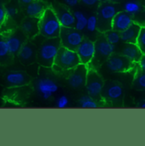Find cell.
<instances>
[{"label":"cell","mask_w":145,"mask_h":146,"mask_svg":"<svg viewBox=\"0 0 145 146\" xmlns=\"http://www.w3.org/2000/svg\"><path fill=\"white\" fill-rule=\"evenodd\" d=\"M61 47L60 37L47 38L37 48V61L45 67H51L54 64L55 58Z\"/></svg>","instance_id":"obj_1"},{"label":"cell","mask_w":145,"mask_h":146,"mask_svg":"<svg viewBox=\"0 0 145 146\" xmlns=\"http://www.w3.org/2000/svg\"><path fill=\"white\" fill-rule=\"evenodd\" d=\"M39 33L46 38L60 37L62 26L55 11L47 8L43 15L39 18Z\"/></svg>","instance_id":"obj_2"},{"label":"cell","mask_w":145,"mask_h":146,"mask_svg":"<svg viewBox=\"0 0 145 146\" xmlns=\"http://www.w3.org/2000/svg\"><path fill=\"white\" fill-rule=\"evenodd\" d=\"M118 12L117 6L115 3L106 1L103 3L98 10V29L103 33L112 29V20Z\"/></svg>","instance_id":"obj_3"},{"label":"cell","mask_w":145,"mask_h":146,"mask_svg":"<svg viewBox=\"0 0 145 146\" xmlns=\"http://www.w3.org/2000/svg\"><path fill=\"white\" fill-rule=\"evenodd\" d=\"M79 64L81 61L76 51L61 46L54 65L62 70H73Z\"/></svg>","instance_id":"obj_4"},{"label":"cell","mask_w":145,"mask_h":146,"mask_svg":"<svg viewBox=\"0 0 145 146\" xmlns=\"http://www.w3.org/2000/svg\"><path fill=\"white\" fill-rule=\"evenodd\" d=\"M60 39L61 46L72 50H75L84 38L82 34L75 27H62L60 34Z\"/></svg>","instance_id":"obj_5"},{"label":"cell","mask_w":145,"mask_h":146,"mask_svg":"<svg viewBox=\"0 0 145 146\" xmlns=\"http://www.w3.org/2000/svg\"><path fill=\"white\" fill-rule=\"evenodd\" d=\"M37 94L45 100H49L59 90L58 83L48 76H40L35 82Z\"/></svg>","instance_id":"obj_6"},{"label":"cell","mask_w":145,"mask_h":146,"mask_svg":"<svg viewBox=\"0 0 145 146\" xmlns=\"http://www.w3.org/2000/svg\"><path fill=\"white\" fill-rule=\"evenodd\" d=\"M104 85V82L98 73L94 71L88 72L86 82V89L89 96L96 100H101Z\"/></svg>","instance_id":"obj_7"},{"label":"cell","mask_w":145,"mask_h":146,"mask_svg":"<svg viewBox=\"0 0 145 146\" xmlns=\"http://www.w3.org/2000/svg\"><path fill=\"white\" fill-rule=\"evenodd\" d=\"M133 62L122 54H112L106 62V67L111 72H125L130 71Z\"/></svg>","instance_id":"obj_8"},{"label":"cell","mask_w":145,"mask_h":146,"mask_svg":"<svg viewBox=\"0 0 145 146\" xmlns=\"http://www.w3.org/2000/svg\"><path fill=\"white\" fill-rule=\"evenodd\" d=\"M87 73L88 70L87 65L81 63L79 64L73 69L72 72L69 75L67 78L69 85L73 88H81L86 86Z\"/></svg>","instance_id":"obj_9"},{"label":"cell","mask_w":145,"mask_h":146,"mask_svg":"<svg viewBox=\"0 0 145 146\" xmlns=\"http://www.w3.org/2000/svg\"><path fill=\"white\" fill-rule=\"evenodd\" d=\"M75 51L80 58L81 63L87 65L92 61L96 54L95 43L88 39H83Z\"/></svg>","instance_id":"obj_10"},{"label":"cell","mask_w":145,"mask_h":146,"mask_svg":"<svg viewBox=\"0 0 145 146\" xmlns=\"http://www.w3.org/2000/svg\"><path fill=\"white\" fill-rule=\"evenodd\" d=\"M18 58L24 66H29L34 63L37 58V49L34 43L26 41L18 53Z\"/></svg>","instance_id":"obj_11"},{"label":"cell","mask_w":145,"mask_h":146,"mask_svg":"<svg viewBox=\"0 0 145 146\" xmlns=\"http://www.w3.org/2000/svg\"><path fill=\"white\" fill-rule=\"evenodd\" d=\"M124 94V90L121 84L115 82H108L104 85L102 96L112 103L119 102Z\"/></svg>","instance_id":"obj_12"},{"label":"cell","mask_w":145,"mask_h":146,"mask_svg":"<svg viewBox=\"0 0 145 146\" xmlns=\"http://www.w3.org/2000/svg\"><path fill=\"white\" fill-rule=\"evenodd\" d=\"M133 22L134 21L132 15H130L124 10L119 11L112 20L111 27L113 30L121 33L128 28Z\"/></svg>","instance_id":"obj_13"},{"label":"cell","mask_w":145,"mask_h":146,"mask_svg":"<svg viewBox=\"0 0 145 146\" xmlns=\"http://www.w3.org/2000/svg\"><path fill=\"white\" fill-rule=\"evenodd\" d=\"M26 36L23 33L22 31L21 32L19 31V32L12 33L5 39L9 51L11 55L14 56L15 54H18L20 49L21 48V47L26 41Z\"/></svg>","instance_id":"obj_14"},{"label":"cell","mask_w":145,"mask_h":146,"mask_svg":"<svg viewBox=\"0 0 145 146\" xmlns=\"http://www.w3.org/2000/svg\"><path fill=\"white\" fill-rule=\"evenodd\" d=\"M5 81L9 86L21 87L28 84L31 81V77L25 72L11 71L6 74Z\"/></svg>","instance_id":"obj_15"},{"label":"cell","mask_w":145,"mask_h":146,"mask_svg":"<svg viewBox=\"0 0 145 146\" xmlns=\"http://www.w3.org/2000/svg\"><path fill=\"white\" fill-rule=\"evenodd\" d=\"M56 13V15L63 27H74L75 23V19L74 14L72 13L66 8L62 6H58L54 9Z\"/></svg>","instance_id":"obj_16"},{"label":"cell","mask_w":145,"mask_h":146,"mask_svg":"<svg viewBox=\"0 0 145 146\" xmlns=\"http://www.w3.org/2000/svg\"><path fill=\"white\" fill-rule=\"evenodd\" d=\"M141 27L140 24L133 22L128 28L120 33L121 40L125 43H137Z\"/></svg>","instance_id":"obj_17"},{"label":"cell","mask_w":145,"mask_h":146,"mask_svg":"<svg viewBox=\"0 0 145 146\" xmlns=\"http://www.w3.org/2000/svg\"><path fill=\"white\" fill-rule=\"evenodd\" d=\"M39 19L30 17L24 19L21 23V31L27 37H34L39 33Z\"/></svg>","instance_id":"obj_18"},{"label":"cell","mask_w":145,"mask_h":146,"mask_svg":"<svg viewBox=\"0 0 145 146\" xmlns=\"http://www.w3.org/2000/svg\"><path fill=\"white\" fill-rule=\"evenodd\" d=\"M95 48H96V53L102 57L109 58L115 51V44L109 42L105 36H101L96 41Z\"/></svg>","instance_id":"obj_19"},{"label":"cell","mask_w":145,"mask_h":146,"mask_svg":"<svg viewBox=\"0 0 145 146\" xmlns=\"http://www.w3.org/2000/svg\"><path fill=\"white\" fill-rule=\"evenodd\" d=\"M121 54L129 59L133 63H136L139 61L143 53L137 43H126L121 49Z\"/></svg>","instance_id":"obj_20"},{"label":"cell","mask_w":145,"mask_h":146,"mask_svg":"<svg viewBox=\"0 0 145 146\" xmlns=\"http://www.w3.org/2000/svg\"><path fill=\"white\" fill-rule=\"evenodd\" d=\"M47 8L48 7L46 6V3L44 2L41 0H34L32 3L26 4V13L30 17L39 19L43 15Z\"/></svg>","instance_id":"obj_21"},{"label":"cell","mask_w":145,"mask_h":146,"mask_svg":"<svg viewBox=\"0 0 145 146\" xmlns=\"http://www.w3.org/2000/svg\"><path fill=\"white\" fill-rule=\"evenodd\" d=\"M123 10L130 15L135 16L143 11V5L139 0H127L123 4Z\"/></svg>","instance_id":"obj_22"},{"label":"cell","mask_w":145,"mask_h":146,"mask_svg":"<svg viewBox=\"0 0 145 146\" xmlns=\"http://www.w3.org/2000/svg\"><path fill=\"white\" fill-rule=\"evenodd\" d=\"M73 14H74L75 19V23L74 27L79 32L85 30L86 27H87L88 16H87V15L81 10H75L73 12Z\"/></svg>","instance_id":"obj_23"},{"label":"cell","mask_w":145,"mask_h":146,"mask_svg":"<svg viewBox=\"0 0 145 146\" xmlns=\"http://www.w3.org/2000/svg\"><path fill=\"white\" fill-rule=\"evenodd\" d=\"M13 55L10 54L6 41L0 37V63L1 64H7Z\"/></svg>","instance_id":"obj_24"},{"label":"cell","mask_w":145,"mask_h":146,"mask_svg":"<svg viewBox=\"0 0 145 146\" xmlns=\"http://www.w3.org/2000/svg\"><path fill=\"white\" fill-rule=\"evenodd\" d=\"M79 106L83 109H96L98 108V103L93 97L87 95L81 96L79 100Z\"/></svg>","instance_id":"obj_25"},{"label":"cell","mask_w":145,"mask_h":146,"mask_svg":"<svg viewBox=\"0 0 145 146\" xmlns=\"http://www.w3.org/2000/svg\"><path fill=\"white\" fill-rule=\"evenodd\" d=\"M105 37L106 38V40L112 43V44H117L119 43L121 40V35L120 33L117 31H115L113 29H110L109 31L105 33Z\"/></svg>","instance_id":"obj_26"},{"label":"cell","mask_w":145,"mask_h":146,"mask_svg":"<svg viewBox=\"0 0 145 146\" xmlns=\"http://www.w3.org/2000/svg\"><path fill=\"white\" fill-rule=\"evenodd\" d=\"M86 29L90 33H93L97 31V29H98V17L96 15H92L87 17V22Z\"/></svg>","instance_id":"obj_27"},{"label":"cell","mask_w":145,"mask_h":146,"mask_svg":"<svg viewBox=\"0 0 145 146\" xmlns=\"http://www.w3.org/2000/svg\"><path fill=\"white\" fill-rule=\"evenodd\" d=\"M134 86L137 89H145V72L138 73L134 81Z\"/></svg>","instance_id":"obj_28"},{"label":"cell","mask_w":145,"mask_h":146,"mask_svg":"<svg viewBox=\"0 0 145 146\" xmlns=\"http://www.w3.org/2000/svg\"><path fill=\"white\" fill-rule=\"evenodd\" d=\"M70 105L69 98L66 95H60L56 99L55 106L59 109H65L67 108Z\"/></svg>","instance_id":"obj_29"},{"label":"cell","mask_w":145,"mask_h":146,"mask_svg":"<svg viewBox=\"0 0 145 146\" xmlns=\"http://www.w3.org/2000/svg\"><path fill=\"white\" fill-rule=\"evenodd\" d=\"M137 45L140 48L143 54H145V26L141 27L139 35L137 40Z\"/></svg>","instance_id":"obj_30"},{"label":"cell","mask_w":145,"mask_h":146,"mask_svg":"<svg viewBox=\"0 0 145 146\" xmlns=\"http://www.w3.org/2000/svg\"><path fill=\"white\" fill-rule=\"evenodd\" d=\"M5 12H6V16L7 17L13 18V17H15L18 14V9L15 7L9 6V7H6L5 8Z\"/></svg>","instance_id":"obj_31"},{"label":"cell","mask_w":145,"mask_h":146,"mask_svg":"<svg viewBox=\"0 0 145 146\" xmlns=\"http://www.w3.org/2000/svg\"><path fill=\"white\" fill-rule=\"evenodd\" d=\"M6 12H5V8L2 4H0V26L4 22L6 19Z\"/></svg>","instance_id":"obj_32"},{"label":"cell","mask_w":145,"mask_h":146,"mask_svg":"<svg viewBox=\"0 0 145 146\" xmlns=\"http://www.w3.org/2000/svg\"><path fill=\"white\" fill-rule=\"evenodd\" d=\"M138 65H139V68L142 72H145V54H143L142 57L140 58L139 61H138Z\"/></svg>","instance_id":"obj_33"},{"label":"cell","mask_w":145,"mask_h":146,"mask_svg":"<svg viewBox=\"0 0 145 146\" xmlns=\"http://www.w3.org/2000/svg\"><path fill=\"white\" fill-rule=\"evenodd\" d=\"M80 1L87 6H94L99 2V0H80Z\"/></svg>","instance_id":"obj_34"},{"label":"cell","mask_w":145,"mask_h":146,"mask_svg":"<svg viewBox=\"0 0 145 146\" xmlns=\"http://www.w3.org/2000/svg\"><path fill=\"white\" fill-rule=\"evenodd\" d=\"M80 0H63V2L69 7H75L79 3Z\"/></svg>","instance_id":"obj_35"},{"label":"cell","mask_w":145,"mask_h":146,"mask_svg":"<svg viewBox=\"0 0 145 146\" xmlns=\"http://www.w3.org/2000/svg\"><path fill=\"white\" fill-rule=\"evenodd\" d=\"M22 3H24V4H28V3H32V1H34V0H20Z\"/></svg>","instance_id":"obj_36"},{"label":"cell","mask_w":145,"mask_h":146,"mask_svg":"<svg viewBox=\"0 0 145 146\" xmlns=\"http://www.w3.org/2000/svg\"><path fill=\"white\" fill-rule=\"evenodd\" d=\"M138 106H139L140 108L145 109V100L144 101H143V102H141V103H139V104H138Z\"/></svg>","instance_id":"obj_37"},{"label":"cell","mask_w":145,"mask_h":146,"mask_svg":"<svg viewBox=\"0 0 145 146\" xmlns=\"http://www.w3.org/2000/svg\"><path fill=\"white\" fill-rule=\"evenodd\" d=\"M140 14H141V18L143 19V21L145 23V9L144 10V12H141Z\"/></svg>","instance_id":"obj_38"},{"label":"cell","mask_w":145,"mask_h":146,"mask_svg":"<svg viewBox=\"0 0 145 146\" xmlns=\"http://www.w3.org/2000/svg\"><path fill=\"white\" fill-rule=\"evenodd\" d=\"M99 1H101V2H105V1H107V0H99Z\"/></svg>","instance_id":"obj_39"},{"label":"cell","mask_w":145,"mask_h":146,"mask_svg":"<svg viewBox=\"0 0 145 146\" xmlns=\"http://www.w3.org/2000/svg\"><path fill=\"white\" fill-rule=\"evenodd\" d=\"M112 1H115L116 2V1H119V0H112Z\"/></svg>","instance_id":"obj_40"}]
</instances>
